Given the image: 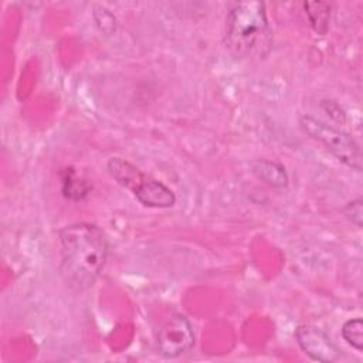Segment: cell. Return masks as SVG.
<instances>
[{
	"label": "cell",
	"instance_id": "277c9868",
	"mask_svg": "<svg viewBox=\"0 0 363 363\" xmlns=\"http://www.w3.org/2000/svg\"><path fill=\"white\" fill-rule=\"evenodd\" d=\"M299 125L305 133L320 142L337 160L356 172L362 170L360 147L349 133L308 115L299 119Z\"/></svg>",
	"mask_w": 363,
	"mask_h": 363
},
{
	"label": "cell",
	"instance_id": "7c38bea8",
	"mask_svg": "<svg viewBox=\"0 0 363 363\" xmlns=\"http://www.w3.org/2000/svg\"><path fill=\"white\" fill-rule=\"evenodd\" d=\"M343 214L346 218L354 224L357 228H362L363 224V200L360 197L350 200L345 207H343Z\"/></svg>",
	"mask_w": 363,
	"mask_h": 363
},
{
	"label": "cell",
	"instance_id": "7a4b0ae2",
	"mask_svg": "<svg viewBox=\"0 0 363 363\" xmlns=\"http://www.w3.org/2000/svg\"><path fill=\"white\" fill-rule=\"evenodd\" d=\"M224 44L228 52L235 58L264 55L271 44L265 3H234L225 17Z\"/></svg>",
	"mask_w": 363,
	"mask_h": 363
},
{
	"label": "cell",
	"instance_id": "52a82bcc",
	"mask_svg": "<svg viewBox=\"0 0 363 363\" xmlns=\"http://www.w3.org/2000/svg\"><path fill=\"white\" fill-rule=\"evenodd\" d=\"M252 173L271 187H285L288 184V174L285 167L268 159H259L251 163Z\"/></svg>",
	"mask_w": 363,
	"mask_h": 363
},
{
	"label": "cell",
	"instance_id": "3957f363",
	"mask_svg": "<svg viewBox=\"0 0 363 363\" xmlns=\"http://www.w3.org/2000/svg\"><path fill=\"white\" fill-rule=\"evenodd\" d=\"M108 173L146 207L169 208L174 204V193L162 182L142 173L136 166L122 157H111L106 163Z\"/></svg>",
	"mask_w": 363,
	"mask_h": 363
},
{
	"label": "cell",
	"instance_id": "8fae6325",
	"mask_svg": "<svg viewBox=\"0 0 363 363\" xmlns=\"http://www.w3.org/2000/svg\"><path fill=\"white\" fill-rule=\"evenodd\" d=\"M92 17L95 20V24L101 33L105 35H111L116 30V18L115 16L104 6H94Z\"/></svg>",
	"mask_w": 363,
	"mask_h": 363
},
{
	"label": "cell",
	"instance_id": "8992f818",
	"mask_svg": "<svg viewBox=\"0 0 363 363\" xmlns=\"http://www.w3.org/2000/svg\"><path fill=\"white\" fill-rule=\"evenodd\" d=\"M295 337L299 347L313 360L332 363L340 357L339 349L330 337L320 329L311 325H301L295 330Z\"/></svg>",
	"mask_w": 363,
	"mask_h": 363
},
{
	"label": "cell",
	"instance_id": "5b68a950",
	"mask_svg": "<svg viewBox=\"0 0 363 363\" xmlns=\"http://www.w3.org/2000/svg\"><path fill=\"white\" fill-rule=\"evenodd\" d=\"M194 346V333L189 319L182 313L172 315L156 337L157 352L167 359L177 357Z\"/></svg>",
	"mask_w": 363,
	"mask_h": 363
},
{
	"label": "cell",
	"instance_id": "30bf717a",
	"mask_svg": "<svg viewBox=\"0 0 363 363\" xmlns=\"http://www.w3.org/2000/svg\"><path fill=\"white\" fill-rule=\"evenodd\" d=\"M342 337L356 350H363V322L360 318L349 319L342 326Z\"/></svg>",
	"mask_w": 363,
	"mask_h": 363
},
{
	"label": "cell",
	"instance_id": "4fadbf2b",
	"mask_svg": "<svg viewBox=\"0 0 363 363\" xmlns=\"http://www.w3.org/2000/svg\"><path fill=\"white\" fill-rule=\"evenodd\" d=\"M322 104L323 105H328V108H325L323 106V109L328 112V115H330L335 121H337V122H343L345 121V113L342 112V109L332 101V106L333 108H330V105H329V101H322Z\"/></svg>",
	"mask_w": 363,
	"mask_h": 363
},
{
	"label": "cell",
	"instance_id": "6da1fadb",
	"mask_svg": "<svg viewBox=\"0 0 363 363\" xmlns=\"http://www.w3.org/2000/svg\"><path fill=\"white\" fill-rule=\"evenodd\" d=\"M58 238L62 281L75 292L89 289L98 279L108 258L106 235L95 224L75 223L61 228Z\"/></svg>",
	"mask_w": 363,
	"mask_h": 363
},
{
	"label": "cell",
	"instance_id": "ba28073f",
	"mask_svg": "<svg viewBox=\"0 0 363 363\" xmlns=\"http://www.w3.org/2000/svg\"><path fill=\"white\" fill-rule=\"evenodd\" d=\"M303 9L312 30L319 35H325L329 30L330 4L326 1H305Z\"/></svg>",
	"mask_w": 363,
	"mask_h": 363
},
{
	"label": "cell",
	"instance_id": "9c48e42d",
	"mask_svg": "<svg viewBox=\"0 0 363 363\" xmlns=\"http://www.w3.org/2000/svg\"><path fill=\"white\" fill-rule=\"evenodd\" d=\"M91 186L79 179L74 169L68 167L62 172V194L69 200H82L88 196Z\"/></svg>",
	"mask_w": 363,
	"mask_h": 363
}]
</instances>
